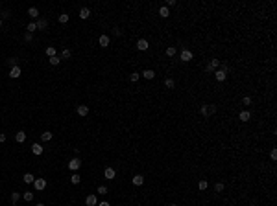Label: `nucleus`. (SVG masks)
<instances>
[{
    "mask_svg": "<svg viewBox=\"0 0 277 206\" xmlns=\"http://www.w3.org/2000/svg\"><path fill=\"white\" fill-rule=\"evenodd\" d=\"M220 68V59H216V57H213L211 59V63L205 66V72L207 74H211V72H214V70H218Z\"/></svg>",
    "mask_w": 277,
    "mask_h": 206,
    "instance_id": "obj_1",
    "label": "nucleus"
},
{
    "mask_svg": "<svg viewBox=\"0 0 277 206\" xmlns=\"http://www.w3.org/2000/svg\"><path fill=\"white\" fill-rule=\"evenodd\" d=\"M33 188L37 191H43L44 188H46V179H43V177H35V180H33Z\"/></svg>",
    "mask_w": 277,
    "mask_h": 206,
    "instance_id": "obj_2",
    "label": "nucleus"
},
{
    "mask_svg": "<svg viewBox=\"0 0 277 206\" xmlns=\"http://www.w3.org/2000/svg\"><path fill=\"white\" fill-rule=\"evenodd\" d=\"M80 168H81V160H80L78 156H74L72 160L68 162V169H70V171H72V173H76V171H78Z\"/></svg>",
    "mask_w": 277,
    "mask_h": 206,
    "instance_id": "obj_3",
    "label": "nucleus"
},
{
    "mask_svg": "<svg viewBox=\"0 0 277 206\" xmlns=\"http://www.w3.org/2000/svg\"><path fill=\"white\" fill-rule=\"evenodd\" d=\"M214 79L220 81V83H222V81H226L227 79V72H226V70H222V68L214 70Z\"/></svg>",
    "mask_w": 277,
    "mask_h": 206,
    "instance_id": "obj_4",
    "label": "nucleus"
},
{
    "mask_svg": "<svg viewBox=\"0 0 277 206\" xmlns=\"http://www.w3.org/2000/svg\"><path fill=\"white\" fill-rule=\"evenodd\" d=\"M20 75H22L20 66H13V68H9V78H11V79H17V78H20Z\"/></svg>",
    "mask_w": 277,
    "mask_h": 206,
    "instance_id": "obj_5",
    "label": "nucleus"
},
{
    "mask_svg": "<svg viewBox=\"0 0 277 206\" xmlns=\"http://www.w3.org/2000/svg\"><path fill=\"white\" fill-rule=\"evenodd\" d=\"M179 59H181V61H183V63H188V61H192V52H190V50H183V52H181V54H179Z\"/></svg>",
    "mask_w": 277,
    "mask_h": 206,
    "instance_id": "obj_6",
    "label": "nucleus"
},
{
    "mask_svg": "<svg viewBox=\"0 0 277 206\" xmlns=\"http://www.w3.org/2000/svg\"><path fill=\"white\" fill-rule=\"evenodd\" d=\"M148 46H150V44H148V41H146V39H139V41H137V48H139L140 52H146V50H148Z\"/></svg>",
    "mask_w": 277,
    "mask_h": 206,
    "instance_id": "obj_7",
    "label": "nucleus"
},
{
    "mask_svg": "<svg viewBox=\"0 0 277 206\" xmlns=\"http://www.w3.org/2000/svg\"><path fill=\"white\" fill-rule=\"evenodd\" d=\"M104 177H105V179H107V180H113L115 177H116V173H115V169H113V168H105V171H104Z\"/></svg>",
    "mask_w": 277,
    "mask_h": 206,
    "instance_id": "obj_8",
    "label": "nucleus"
},
{
    "mask_svg": "<svg viewBox=\"0 0 277 206\" xmlns=\"http://www.w3.org/2000/svg\"><path fill=\"white\" fill-rule=\"evenodd\" d=\"M98 44L102 46V48H107V46H109V35H100Z\"/></svg>",
    "mask_w": 277,
    "mask_h": 206,
    "instance_id": "obj_9",
    "label": "nucleus"
},
{
    "mask_svg": "<svg viewBox=\"0 0 277 206\" xmlns=\"http://www.w3.org/2000/svg\"><path fill=\"white\" fill-rule=\"evenodd\" d=\"M85 204H87V206H96V204H98L96 195H87V197H85Z\"/></svg>",
    "mask_w": 277,
    "mask_h": 206,
    "instance_id": "obj_10",
    "label": "nucleus"
},
{
    "mask_svg": "<svg viewBox=\"0 0 277 206\" xmlns=\"http://www.w3.org/2000/svg\"><path fill=\"white\" fill-rule=\"evenodd\" d=\"M43 151H44V147L41 145V144H33L32 145V153H33V155L39 156V155H43Z\"/></svg>",
    "mask_w": 277,
    "mask_h": 206,
    "instance_id": "obj_11",
    "label": "nucleus"
},
{
    "mask_svg": "<svg viewBox=\"0 0 277 206\" xmlns=\"http://www.w3.org/2000/svg\"><path fill=\"white\" fill-rule=\"evenodd\" d=\"M238 120L240 122H250L251 120V112H250V110H242V112L238 114Z\"/></svg>",
    "mask_w": 277,
    "mask_h": 206,
    "instance_id": "obj_12",
    "label": "nucleus"
},
{
    "mask_svg": "<svg viewBox=\"0 0 277 206\" xmlns=\"http://www.w3.org/2000/svg\"><path fill=\"white\" fill-rule=\"evenodd\" d=\"M78 114H80L81 118L89 116V107H87V105H80V107H78Z\"/></svg>",
    "mask_w": 277,
    "mask_h": 206,
    "instance_id": "obj_13",
    "label": "nucleus"
},
{
    "mask_svg": "<svg viewBox=\"0 0 277 206\" xmlns=\"http://www.w3.org/2000/svg\"><path fill=\"white\" fill-rule=\"evenodd\" d=\"M140 75H142L144 79H154V78H155V72H154V70H150V68H146Z\"/></svg>",
    "mask_w": 277,
    "mask_h": 206,
    "instance_id": "obj_14",
    "label": "nucleus"
},
{
    "mask_svg": "<svg viewBox=\"0 0 277 206\" xmlns=\"http://www.w3.org/2000/svg\"><path fill=\"white\" fill-rule=\"evenodd\" d=\"M89 17H91V9L89 8H81L80 9V19L85 20V19H89Z\"/></svg>",
    "mask_w": 277,
    "mask_h": 206,
    "instance_id": "obj_15",
    "label": "nucleus"
},
{
    "mask_svg": "<svg viewBox=\"0 0 277 206\" xmlns=\"http://www.w3.org/2000/svg\"><path fill=\"white\" fill-rule=\"evenodd\" d=\"M24 140H26V133H24V131H19V133L15 134V142H17V144H22Z\"/></svg>",
    "mask_w": 277,
    "mask_h": 206,
    "instance_id": "obj_16",
    "label": "nucleus"
},
{
    "mask_svg": "<svg viewBox=\"0 0 277 206\" xmlns=\"http://www.w3.org/2000/svg\"><path fill=\"white\" fill-rule=\"evenodd\" d=\"M52 136H54V134H52L50 131H44V133H41V142H50V140H52Z\"/></svg>",
    "mask_w": 277,
    "mask_h": 206,
    "instance_id": "obj_17",
    "label": "nucleus"
},
{
    "mask_svg": "<svg viewBox=\"0 0 277 206\" xmlns=\"http://www.w3.org/2000/svg\"><path fill=\"white\" fill-rule=\"evenodd\" d=\"M144 184V177L142 175H135L133 177V186H142Z\"/></svg>",
    "mask_w": 277,
    "mask_h": 206,
    "instance_id": "obj_18",
    "label": "nucleus"
},
{
    "mask_svg": "<svg viewBox=\"0 0 277 206\" xmlns=\"http://www.w3.org/2000/svg\"><path fill=\"white\" fill-rule=\"evenodd\" d=\"M159 15H161L163 19H168V17H170V11H168L166 6H161V8H159Z\"/></svg>",
    "mask_w": 277,
    "mask_h": 206,
    "instance_id": "obj_19",
    "label": "nucleus"
},
{
    "mask_svg": "<svg viewBox=\"0 0 277 206\" xmlns=\"http://www.w3.org/2000/svg\"><path fill=\"white\" fill-rule=\"evenodd\" d=\"M22 180L26 182V184H33V180H35V177L32 175V173H24V177H22Z\"/></svg>",
    "mask_w": 277,
    "mask_h": 206,
    "instance_id": "obj_20",
    "label": "nucleus"
},
{
    "mask_svg": "<svg viewBox=\"0 0 277 206\" xmlns=\"http://www.w3.org/2000/svg\"><path fill=\"white\" fill-rule=\"evenodd\" d=\"M35 24H37V29H44L46 26H48V20H46V19H39Z\"/></svg>",
    "mask_w": 277,
    "mask_h": 206,
    "instance_id": "obj_21",
    "label": "nucleus"
},
{
    "mask_svg": "<svg viewBox=\"0 0 277 206\" xmlns=\"http://www.w3.org/2000/svg\"><path fill=\"white\" fill-rule=\"evenodd\" d=\"M164 87H166V88H176V79L166 78V79H164Z\"/></svg>",
    "mask_w": 277,
    "mask_h": 206,
    "instance_id": "obj_22",
    "label": "nucleus"
},
{
    "mask_svg": "<svg viewBox=\"0 0 277 206\" xmlns=\"http://www.w3.org/2000/svg\"><path fill=\"white\" fill-rule=\"evenodd\" d=\"M20 199H22V195H20L19 191H13V193H11V203H13V204H17Z\"/></svg>",
    "mask_w": 277,
    "mask_h": 206,
    "instance_id": "obj_23",
    "label": "nucleus"
},
{
    "mask_svg": "<svg viewBox=\"0 0 277 206\" xmlns=\"http://www.w3.org/2000/svg\"><path fill=\"white\" fill-rule=\"evenodd\" d=\"M8 64H9V68L19 66V57H9V59H8Z\"/></svg>",
    "mask_w": 277,
    "mask_h": 206,
    "instance_id": "obj_24",
    "label": "nucleus"
},
{
    "mask_svg": "<svg viewBox=\"0 0 277 206\" xmlns=\"http://www.w3.org/2000/svg\"><path fill=\"white\" fill-rule=\"evenodd\" d=\"M207 188H209V182H207V180H205V179L199 180V184H198V190H199V191H205Z\"/></svg>",
    "mask_w": 277,
    "mask_h": 206,
    "instance_id": "obj_25",
    "label": "nucleus"
},
{
    "mask_svg": "<svg viewBox=\"0 0 277 206\" xmlns=\"http://www.w3.org/2000/svg\"><path fill=\"white\" fill-rule=\"evenodd\" d=\"M22 199H24L26 203H32L33 201V193L32 191H24V193H22Z\"/></svg>",
    "mask_w": 277,
    "mask_h": 206,
    "instance_id": "obj_26",
    "label": "nucleus"
},
{
    "mask_svg": "<svg viewBox=\"0 0 277 206\" xmlns=\"http://www.w3.org/2000/svg\"><path fill=\"white\" fill-rule=\"evenodd\" d=\"M44 54L48 55V57H54V55H57V54H56V48H54V46H48V48H44Z\"/></svg>",
    "mask_w": 277,
    "mask_h": 206,
    "instance_id": "obj_27",
    "label": "nucleus"
},
{
    "mask_svg": "<svg viewBox=\"0 0 277 206\" xmlns=\"http://www.w3.org/2000/svg\"><path fill=\"white\" fill-rule=\"evenodd\" d=\"M70 182H72L74 186H76V184H80V182H81V177H80L78 173H72V177H70Z\"/></svg>",
    "mask_w": 277,
    "mask_h": 206,
    "instance_id": "obj_28",
    "label": "nucleus"
},
{
    "mask_svg": "<svg viewBox=\"0 0 277 206\" xmlns=\"http://www.w3.org/2000/svg\"><path fill=\"white\" fill-rule=\"evenodd\" d=\"M28 15H30L32 19H37V17H39V9L37 8H30V9H28Z\"/></svg>",
    "mask_w": 277,
    "mask_h": 206,
    "instance_id": "obj_29",
    "label": "nucleus"
},
{
    "mask_svg": "<svg viewBox=\"0 0 277 206\" xmlns=\"http://www.w3.org/2000/svg\"><path fill=\"white\" fill-rule=\"evenodd\" d=\"M70 55H72V52H70L68 48H65V50L61 52V55H59V57H61V59H70Z\"/></svg>",
    "mask_w": 277,
    "mask_h": 206,
    "instance_id": "obj_30",
    "label": "nucleus"
},
{
    "mask_svg": "<svg viewBox=\"0 0 277 206\" xmlns=\"http://www.w3.org/2000/svg\"><path fill=\"white\" fill-rule=\"evenodd\" d=\"M59 61H61V57H59V55L50 57V64H52V66H57V64H59Z\"/></svg>",
    "mask_w": 277,
    "mask_h": 206,
    "instance_id": "obj_31",
    "label": "nucleus"
},
{
    "mask_svg": "<svg viewBox=\"0 0 277 206\" xmlns=\"http://www.w3.org/2000/svg\"><path fill=\"white\" fill-rule=\"evenodd\" d=\"M139 78H140V74H139V72H133V74H129V81H131V83H137V81H139Z\"/></svg>",
    "mask_w": 277,
    "mask_h": 206,
    "instance_id": "obj_32",
    "label": "nucleus"
},
{
    "mask_svg": "<svg viewBox=\"0 0 277 206\" xmlns=\"http://www.w3.org/2000/svg\"><path fill=\"white\" fill-rule=\"evenodd\" d=\"M176 54H178V50H176V46H170V48H166V55H168V57H174Z\"/></svg>",
    "mask_w": 277,
    "mask_h": 206,
    "instance_id": "obj_33",
    "label": "nucleus"
},
{
    "mask_svg": "<svg viewBox=\"0 0 277 206\" xmlns=\"http://www.w3.org/2000/svg\"><path fill=\"white\" fill-rule=\"evenodd\" d=\"M223 188H226V186H223V182H216V184H214V191L216 193H222Z\"/></svg>",
    "mask_w": 277,
    "mask_h": 206,
    "instance_id": "obj_34",
    "label": "nucleus"
},
{
    "mask_svg": "<svg viewBox=\"0 0 277 206\" xmlns=\"http://www.w3.org/2000/svg\"><path fill=\"white\" fill-rule=\"evenodd\" d=\"M100 195H105V193H109V190H107V186H98V190H96Z\"/></svg>",
    "mask_w": 277,
    "mask_h": 206,
    "instance_id": "obj_35",
    "label": "nucleus"
},
{
    "mask_svg": "<svg viewBox=\"0 0 277 206\" xmlns=\"http://www.w3.org/2000/svg\"><path fill=\"white\" fill-rule=\"evenodd\" d=\"M26 29H28V33H33L35 29H37V24H35V22H30V24H28V28H26Z\"/></svg>",
    "mask_w": 277,
    "mask_h": 206,
    "instance_id": "obj_36",
    "label": "nucleus"
},
{
    "mask_svg": "<svg viewBox=\"0 0 277 206\" xmlns=\"http://www.w3.org/2000/svg\"><path fill=\"white\" fill-rule=\"evenodd\" d=\"M59 22H61V24H67V22H68V15L67 13H61L59 15Z\"/></svg>",
    "mask_w": 277,
    "mask_h": 206,
    "instance_id": "obj_37",
    "label": "nucleus"
},
{
    "mask_svg": "<svg viewBox=\"0 0 277 206\" xmlns=\"http://www.w3.org/2000/svg\"><path fill=\"white\" fill-rule=\"evenodd\" d=\"M199 112H202L203 116H209V110H207V103H203L202 107H199Z\"/></svg>",
    "mask_w": 277,
    "mask_h": 206,
    "instance_id": "obj_38",
    "label": "nucleus"
},
{
    "mask_svg": "<svg viewBox=\"0 0 277 206\" xmlns=\"http://www.w3.org/2000/svg\"><path fill=\"white\" fill-rule=\"evenodd\" d=\"M242 105H244V107H250V105H251V98H250V96L242 98Z\"/></svg>",
    "mask_w": 277,
    "mask_h": 206,
    "instance_id": "obj_39",
    "label": "nucleus"
},
{
    "mask_svg": "<svg viewBox=\"0 0 277 206\" xmlns=\"http://www.w3.org/2000/svg\"><path fill=\"white\" fill-rule=\"evenodd\" d=\"M207 110H209V116H211V114H214V112H216V105H213V103L207 105Z\"/></svg>",
    "mask_w": 277,
    "mask_h": 206,
    "instance_id": "obj_40",
    "label": "nucleus"
},
{
    "mask_svg": "<svg viewBox=\"0 0 277 206\" xmlns=\"http://www.w3.org/2000/svg\"><path fill=\"white\" fill-rule=\"evenodd\" d=\"M32 39H33V33H24V41H28V43H32Z\"/></svg>",
    "mask_w": 277,
    "mask_h": 206,
    "instance_id": "obj_41",
    "label": "nucleus"
},
{
    "mask_svg": "<svg viewBox=\"0 0 277 206\" xmlns=\"http://www.w3.org/2000/svg\"><path fill=\"white\" fill-rule=\"evenodd\" d=\"M270 158H272V160H277V151H275V149H272V153H270Z\"/></svg>",
    "mask_w": 277,
    "mask_h": 206,
    "instance_id": "obj_42",
    "label": "nucleus"
},
{
    "mask_svg": "<svg viewBox=\"0 0 277 206\" xmlns=\"http://www.w3.org/2000/svg\"><path fill=\"white\" fill-rule=\"evenodd\" d=\"M6 140H8V136H6V133H0V144H4Z\"/></svg>",
    "mask_w": 277,
    "mask_h": 206,
    "instance_id": "obj_43",
    "label": "nucleus"
},
{
    "mask_svg": "<svg viewBox=\"0 0 277 206\" xmlns=\"http://www.w3.org/2000/svg\"><path fill=\"white\" fill-rule=\"evenodd\" d=\"M8 17H9V11H4V13H2V17H0V19L4 20V19H8Z\"/></svg>",
    "mask_w": 277,
    "mask_h": 206,
    "instance_id": "obj_44",
    "label": "nucleus"
},
{
    "mask_svg": "<svg viewBox=\"0 0 277 206\" xmlns=\"http://www.w3.org/2000/svg\"><path fill=\"white\" fill-rule=\"evenodd\" d=\"M96 206H111V204H109V203H107V201H102V203H98V204H96Z\"/></svg>",
    "mask_w": 277,
    "mask_h": 206,
    "instance_id": "obj_45",
    "label": "nucleus"
},
{
    "mask_svg": "<svg viewBox=\"0 0 277 206\" xmlns=\"http://www.w3.org/2000/svg\"><path fill=\"white\" fill-rule=\"evenodd\" d=\"M176 4H178L176 0H168V2H166V8H168V6H176Z\"/></svg>",
    "mask_w": 277,
    "mask_h": 206,
    "instance_id": "obj_46",
    "label": "nucleus"
},
{
    "mask_svg": "<svg viewBox=\"0 0 277 206\" xmlns=\"http://www.w3.org/2000/svg\"><path fill=\"white\" fill-rule=\"evenodd\" d=\"M37 206H44V204H43V203H39V204H37Z\"/></svg>",
    "mask_w": 277,
    "mask_h": 206,
    "instance_id": "obj_47",
    "label": "nucleus"
},
{
    "mask_svg": "<svg viewBox=\"0 0 277 206\" xmlns=\"http://www.w3.org/2000/svg\"><path fill=\"white\" fill-rule=\"evenodd\" d=\"M0 28H2V19H0Z\"/></svg>",
    "mask_w": 277,
    "mask_h": 206,
    "instance_id": "obj_48",
    "label": "nucleus"
},
{
    "mask_svg": "<svg viewBox=\"0 0 277 206\" xmlns=\"http://www.w3.org/2000/svg\"><path fill=\"white\" fill-rule=\"evenodd\" d=\"M168 206H178V204H168Z\"/></svg>",
    "mask_w": 277,
    "mask_h": 206,
    "instance_id": "obj_49",
    "label": "nucleus"
},
{
    "mask_svg": "<svg viewBox=\"0 0 277 206\" xmlns=\"http://www.w3.org/2000/svg\"><path fill=\"white\" fill-rule=\"evenodd\" d=\"M0 8H2V4H0Z\"/></svg>",
    "mask_w": 277,
    "mask_h": 206,
    "instance_id": "obj_50",
    "label": "nucleus"
}]
</instances>
